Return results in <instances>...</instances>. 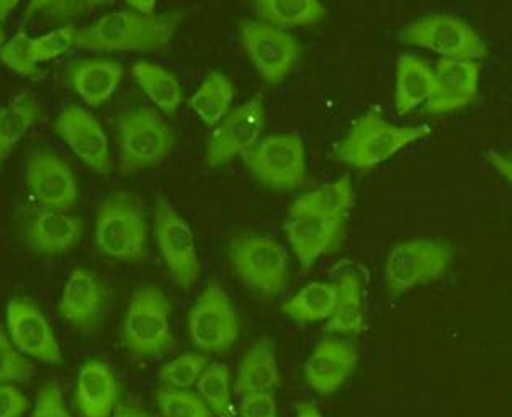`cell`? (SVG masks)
Here are the masks:
<instances>
[{"label":"cell","mask_w":512,"mask_h":417,"mask_svg":"<svg viewBox=\"0 0 512 417\" xmlns=\"http://www.w3.org/2000/svg\"><path fill=\"white\" fill-rule=\"evenodd\" d=\"M337 301L333 314L326 319L324 331L331 334H359L364 329V293L359 275L344 272L337 278Z\"/></svg>","instance_id":"484cf974"},{"label":"cell","mask_w":512,"mask_h":417,"mask_svg":"<svg viewBox=\"0 0 512 417\" xmlns=\"http://www.w3.org/2000/svg\"><path fill=\"white\" fill-rule=\"evenodd\" d=\"M454 261V249L439 239H411L396 244L385 264V282L391 298L444 277Z\"/></svg>","instance_id":"8992f818"},{"label":"cell","mask_w":512,"mask_h":417,"mask_svg":"<svg viewBox=\"0 0 512 417\" xmlns=\"http://www.w3.org/2000/svg\"><path fill=\"white\" fill-rule=\"evenodd\" d=\"M486 161L490 164L496 172L503 175V179L511 184L512 180V164L511 159H509L506 154L498 153V151H490L488 156H486Z\"/></svg>","instance_id":"b9f144b4"},{"label":"cell","mask_w":512,"mask_h":417,"mask_svg":"<svg viewBox=\"0 0 512 417\" xmlns=\"http://www.w3.org/2000/svg\"><path fill=\"white\" fill-rule=\"evenodd\" d=\"M25 182L41 208L71 211L79 200V187L71 167L50 151H33L25 166Z\"/></svg>","instance_id":"9a60e30c"},{"label":"cell","mask_w":512,"mask_h":417,"mask_svg":"<svg viewBox=\"0 0 512 417\" xmlns=\"http://www.w3.org/2000/svg\"><path fill=\"white\" fill-rule=\"evenodd\" d=\"M252 7L261 22L280 30L315 25L328 14L319 0H261Z\"/></svg>","instance_id":"f1b7e54d"},{"label":"cell","mask_w":512,"mask_h":417,"mask_svg":"<svg viewBox=\"0 0 512 417\" xmlns=\"http://www.w3.org/2000/svg\"><path fill=\"white\" fill-rule=\"evenodd\" d=\"M264 126L265 108L261 97H254L230 110L208 138V166H223L239 154L251 151L259 141Z\"/></svg>","instance_id":"5bb4252c"},{"label":"cell","mask_w":512,"mask_h":417,"mask_svg":"<svg viewBox=\"0 0 512 417\" xmlns=\"http://www.w3.org/2000/svg\"><path fill=\"white\" fill-rule=\"evenodd\" d=\"M18 2H9V0H0V18L7 17L12 10L17 9Z\"/></svg>","instance_id":"bcb514c9"},{"label":"cell","mask_w":512,"mask_h":417,"mask_svg":"<svg viewBox=\"0 0 512 417\" xmlns=\"http://www.w3.org/2000/svg\"><path fill=\"white\" fill-rule=\"evenodd\" d=\"M279 385L280 370L274 341L270 337H259L241 360L233 386L234 393L241 398L275 390Z\"/></svg>","instance_id":"cb8c5ba5"},{"label":"cell","mask_w":512,"mask_h":417,"mask_svg":"<svg viewBox=\"0 0 512 417\" xmlns=\"http://www.w3.org/2000/svg\"><path fill=\"white\" fill-rule=\"evenodd\" d=\"M30 411V400L15 385H0V417H23Z\"/></svg>","instance_id":"60d3db41"},{"label":"cell","mask_w":512,"mask_h":417,"mask_svg":"<svg viewBox=\"0 0 512 417\" xmlns=\"http://www.w3.org/2000/svg\"><path fill=\"white\" fill-rule=\"evenodd\" d=\"M481 64L439 59L434 68V84L426 104L429 115L457 112L472 104L478 94Z\"/></svg>","instance_id":"ac0fdd59"},{"label":"cell","mask_w":512,"mask_h":417,"mask_svg":"<svg viewBox=\"0 0 512 417\" xmlns=\"http://www.w3.org/2000/svg\"><path fill=\"white\" fill-rule=\"evenodd\" d=\"M154 236L162 261L180 287L192 288L202 275L194 233L189 223L164 198L154 211Z\"/></svg>","instance_id":"8fae6325"},{"label":"cell","mask_w":512,"mask_h":417,"mask_svg":"<svg viewBox=\"0 0 512 417\" xmlns=\"http://www.w3.org/2000/svg\"><path fill=\"white\" fill-rule=\"evenodd\" d=\"M251 174L270 189L292 190L306 180V151L295 133L270 135L244 154Z\"/></svg>","instance_id":"9c48e42d"},{"label":"cell","mask_w":512,"mask_h":417,"mask_svg":"<svg viewBox=\"0 0 512 417\" xmlns=\"http://www.w3.org/2000/svg\"><path fill=\"white\" fill-rule=\"evenodd\" d=\"M238 313L233 301L218 283H210L189 314V334L197 349L225 354L238 341Z\"/></svg>","instance_id":"30bf717a"},{"label":"cell","mask_w":512,"mask_h":417,"mask_svg":"<svg viewBox=\"0 0 512 417\" xmlns=\"http://www.w3.org/2000/svg\"><path fill=\"white\" fill-rule=\"evenodd\" d=\"M208 357L203 354H184L177 359L162 365L159 370V380L164 386L177 390H189L197 383L203 370L207 368Z\"/></svg>","instance_id":"e575fe53"},{"label":"cell","mask_w":512,"mask_h":417,"mask_svg":"<svg viewBox=\"0 0 512 417\" xmlns=\"http://www.w3.org/2000/svg\"><path fill=\"white\" fill-rule=\"evenodd\" d=\"M72 89L90 107H100L112 99L122 84V64L110 58L82 59L68 71Z\"/></svg>","instance_id":"603a6c76"},{"label":"cell","mask_w":512,"mask_h":417,"mask_svg":"<svg viewBox=\"0 0 512 417\" xmlns=\"http://www.w3.org/2000/svg\"><path fill=\"white\" fill-rule=\"evenodd\" d=\"M7 331L10 341L27 359L43 364H61L63 354L50 321L35 301L14 296L7 303Z\"/></svg>","instance_id":"4fadbf2b"},{"label":"cell","mask_w":512,"mask_h":417,"mask_svg":"<svg viewBox=\"0 0 512 417\" xmlns=\"http://www.w3.org/2000/svg\"><path fill=\"white\" fill-rule=\"evenodd\" d=\"M239 417H279V408L272 391L252 393L239 398Z\"/></svg>","instance_id":"ab89813d"},{"label":"cell","mask_w":512,"mask_h":417,"mask_svg":"<svg viewBox=\"0 0 512 417\" xmlns=\"http://www.w3.org/2000/svg\"><path fill=\"white\" fill-rule=\"evenodd\" d=\"M54 130L87 167L97 174L112 171L108 139L99 120L79 105H69L59 113Z\"/></svg>","instance_id":"e0dca14e"},{"label":"cell","mask_w":512,"mask_h":417,"mask_svg":"<svg viewBox=\"0 0 512 417\" xmlns=\"http://www.w3.org/2000/svg\"><path fill=\"white\" fill-rule=\"evenodd\" d=\"M297 417H324L318 406L313 403H301L297 409Z\"/></svg>","instance_id":"f6af8a7d"},{"label":"cell","mask_w":512,"mask_h":417,"mask_svg":"<svg viewBox=\"0 0 512 417\" xmlns=\"http://www.w3.org/2000/svg\"><path fill=\"white\" fill-rule=\"evenodd\" d=\"M131 74L144 94L161 112L174 115L184 104V95L177 77L159 64L140 61L131 68Z\"/></svg>","instance_id":"f546056e"},{"label":"cell","mask_w":512,"mask_h":417,"mask_svg":"<svg viewBox=\"0 0 512 417\" xmlns=\"http://www.w3.org/2000/svg\"><path fill=\"white\" fill-rule=\"evenodd\" d=\"M95 246L115 261L141 262L148 257V228L143 207L133 193H112L102 202L95 223Z\"/></svg>","instance_id":"3957f363"},{"label":"cell","mask_w":512,"mask_h":417,"mask_svg":"<svg viewBox=\"0 0 512 417\" xmlns=\"http://www.w3.org/2000/svg\"><path fill=\"white\" fill-rule=\"evenodd\" d=\"M30 41L32 38L27 35V32L15 33L0 48V61L18 76L41 79L43 72L30 59Z\"/></svg>","instance_id":"8d00e7d4"},{"label":"cell","mask_w":512,"mask_h":417,"mask_svg":"<svg viewBox=\"0 0 512 417\" xmlns=\"http://www.w3.org/2000/svg\"><path fill=\"white\" fill-rule=\"evenodd\" d=\"M84 236L81 218L68 211L38 208L32 211L23 226V238L33 252L43 256L66 254Z\"/></svg>","instance_id":"44dd1931"},{"label":"cell","mask_w":512,"mask_h":417,"mask_svg":"<svg viewBox=\"0 0 512 417\" xmlns=\"http://www.w3.org/2000/svg\"><path fill=\"white\" fill-rule=\"evenodd\" d=\"M76 36L74 25H64L46 35L36 36L30 41V59L36 64L64 56L76 45Z\"/></svg>","instance_id":"d590c367"},{"label":"cell","mask_w":512,"mask_h":417,"mask_svg":"<svg viewBox=\"0 0 512 417\" xmlns=\"http://www.w3.org/2000/svg\"><path fill=\"white\" fill-rule=\"evenodd\" d=\"M33 373L32 362L15 349L9 334L0 326V385L27 382Z\"/></svg>","instance_id":"74e56055"},{"label":"cell","mask_w":512,"mask_h":417,"mask_svg":"<svg viewBox=\"0 0 512 417\" xmlns=\"http://www.w3.org/2000/svg\"><path fill=\"white\" fill-rule=\"evenodd\" d=\"M156 403L162 417H213L205 401L190 390L161 386L156 391Z\"/></svg>","instance_id":"836d02e7"},{"label":"cell","mask_w":512,"mask_h":417,"mask_svg":"<svg viewBox=\"0 0 512 417\" xmlns=\"http://www.w3.org/2000/svg\"><path fill=\"white\" fill-rule=\"evenodd\" d=\"M32 417H72L64 396L56 383H46L41 386L36 395L35 408Z\"/></svg>","instance_id":"f35d334b"},{"label":"cell","mask_w":512,"mask_h":417,"mask_svg":"<svg viewBox=\"0 0 512 417\" xmlns=\"http://www.w3.org/2000/svg\"><path fill=\"white\" fill-rule=\"evenodd\" d=\"M429 125L398 126L387 122L378 108L355 120L346 138L336 146V157L347 166L369 171L388 161L408 144L431 135Z\"/></svg>","instance_id":"7a4b0ae2"},{"label":"cell","mask_w":512,"mask_h":417,"mask_svg":"<svg viewBox=\"0 0 512 417\" xmlns=\"http://www.w3.org/2000/svg\"><path fill=\"white\" fill-rule=\"evenodd\" d=\"M355 203V192L349 177H342L333 184L301 195L288 208V218L293 216H344Z\"/></svg>","instance_id":"4316f807"},{"label":"cell","mask_w":512,"mask_h":417,"mask_svg":"<svg viewBox=\"0 0 512 417\" xmlns=\"http://www.w3.org/2000/svg\"><path fill=\"white\" fill-rule=\"evenodd\" d=\"M40 115V104L30 94L20 95L9 105L0 108V167L12 156L18 143L38 122Z\"/></svg>","instance_id":"83f0119b"},{"label":"cell","mask_w":512,"mask_h":417,"mask_svg":"<svg viewBox=\"0 0 512 417\" xmlns=\"http://www.w3.org/2000/svg\"><path fill=\"white\" fill-rule=\"evenodd\" d=\"M120 398V385L112 367L90 360L82 365L77 375L76 401L77 411L82 417H110L117 408Z\"/></svg>","instance_id":"7402d4cb"},{"label":"cell","mask_w":512,"mask_h":417,"mask_svg":"<svg viewBox=\"0 0 512 417\" xmlns=\"http://www.w3.org/2000/svg\"><path fill=\"white\" fill-rule=\"evenodd\" d=\"M241 43L252 64L269 84H280L297 66L300 45L287 30L261 20H248L239 27Z\"/></svg>","instance_id":"7c38bea8"},{"label":"cell","mask_w":512,"mask_h":417,"mask_svg":"<svg viewBox=\"0 0 512 417\" xmlns=\"http://www.w3.org/2000/svg\"><path fill=\"white\" fill-rule=\"evenodd\" d=\"M401 40L452 61L478 63L488 54L480 33L462 18L449 14L426 15L408 23L401 32Z\"/></svg>","instance_id":"ba28073f"},{"label":"cell","mask_w":512,"mask_h":417,"mask_svg":"<svg viewBox=\"0 0 512 417\" xmlns=\"http://www.w3.org/2000/svg\"><path fill=\"white\" fill-rule=\"evenodd\" d=\"M171 310L167 296L156 285L133 292L123 319V344L135 359L158 357L172 349Z\"/></svg>","instance_id":"5b68a950"},{"label":"cell","mask_w":512,"mask_h":417,"mask_svg":"<svg viewBox=\"0 0 512 417\" xmlns=\"http://www.w3.org/2000/svg\"><path fill=\"white\" fill-rule=\"evenodd\" d=\"M108 300L110 293L105 283L94 272L77 267L64 285L59 298V313L76 331L92 336L102 326Z\"/></svg>","instance_id":"2e32d148"},{"label":"cell","mask_w":512,"mask_h":417,"mask_svg":"<svg viewBox=\"0 0 512 417\" xmlns=\"http://www.w3.org/2000/svg\"><path fill=\"white\" fill-rule=\"evenodd\" d=\"M128 7L136 14L141 15H154L156 14V7L158 4L154 0H135V2H128Z\"/></svg>","instance_id":"ee69618b"},{"label":"cell","mask_w":512,"mask_h":417,"mask_svg":"<svg viewBox=\"0 0 512 417\" xmlns=\"http://www.w3.org/2000/svg\"><path fill=\"white\" fill-rule=\"evenodd\" d=\"M110 417H156L136 404H118Z\"/></svg>","instance_id":"7bdbcfd3"},{"label":"cell","mask_w":512,"mask_h":417,"mask_svg":"<svg viewBox=\"0 0 512 417\" xmlns=\"http://www.w3.org/2000/svg\"><path fill=\"white\" fill-rule=\"evenodd\" d=\"M357 367V350L352 342L324 337L305 362L306 382L321 396L336 393Z\"/></svg>","instance_id":"ffe728a7"},{"label":"cell","mask_w":512,"mask_h":417,"mask_svg":"<svg viewBox=\"0 0 512 417\" xmlns=\"http://www.w3.org/2000/svg\"><path fill=\"white\" fill-rule=\"evenodd\" d=\"M234 87L228 77L212 72L189 100V107L197 113L203 125L215 128L230 112Z\"/></svg>","instance_id":"1f68e13d"},{"label":"cell","mask_w":512,"mask_h":417,"mask_svg":"<svg viewBox=\"0 0 512 417\" xmlns=\"http://www.w3.org/2000/svg\"><path fill=\"white\" fill-rule=\"evenodd\" d=\"M118 157L123 175L158 166L176 144V138L161 117L151 107L128 108L117 117Z\"/></svg>","instance_id":"277c9868"},{"label":"cell","mask_w":512,"mask_h":417,"mask_svg":"<svg viewBox=\"0 0 512 417\" xmlns=\"http://www.w3.org/2000/svg\"><path fill=\"white\" fill-rule=\"evenodd\" d=\"M5 40H7V35H5L4 28L0 27V48L4 46Z\"/></svg>","instance_id":"7dc6e473"},{"label":"cell","mask_w":512,"mask_h":417,"mask_svg":"<svg viewBox=\"0 0 512 417\" xmlns=\"http://www.w3.org/2000/svg\"><path fill=\"white\" fill-rule=\"evenodd\" d=\"M336 301V282H311L285 301L282 311L297 323H318L333 314Z\"/></svg>","instance_id":"4dcf8cb0"},{"label":"cell","mask_w":512,"mask_h":417,"mask_svg":"<svg viewBox=\"0 0 512 417\" xmlns=\"http://www.w3.org/2000/svg\"><path fill=\"white\" fill-rule=\"evenodd\" d=\"M434 84V68L416 54H403L396 63L395 105L400 115L426 107Z\"/></svg>","instance_id":"d4e9b609"},{"label":"cell","mask_w":512,"mask_h":417,"mask_svg":"<svg viewBox=\"0 0 512 417\" xmlns=\"http://www.w3.org/2000/svg\"><path fill=\"white\" fill-rule=\"evenodd\" d=\"M195 385H197L198 396L205 401L216 417H231L233 390H231L230 368L221 362L208 364Z\"/></svg>","instance_id":"d6a6232c"},{"label":"cell","mask_w":512,"mask_h":417,"mask_svg":"<svg viewBox=\"0 0 512 417\" xmlns=\"http://www.w3.org/2000/svg\"><path fill=\"white\" fill-rule=\"evenodd\" d=\"M230 259L244 285L265 298L287 287V249L275 238L256 233L236 236L230 244Z\"/></svg>","instance_id":"52a82bcc"},{"label":"cell","mask_w":512,"mask_h":417,"mask_svg":"<svg viewBox=\"0 0 512 417\" xmlns=\"http://www.w3.org/2000/svg\"><path fill=\"white\" fill-rule=\"evenodd\" d=\"M177 15H141L120 10L77 30L76 46L87 51H154L171 43Z\"/></svg>","instance_id":"6da1fadb"},{"label":"cell","mask_w":512,"mask_h":417,"mask_svg":"<svg viewBox=\"0 0 512 417\" xmlns=\"http://www.w3.org/2000/svg\"><path fill=\"white\" fill-rule=\"evenodd\" d=\"M344 226V216H293L285 221V233L293 254L308 269L319 257L339 249Z\"/></svg>","instance_id":"d6986e66"}]
</instances>
